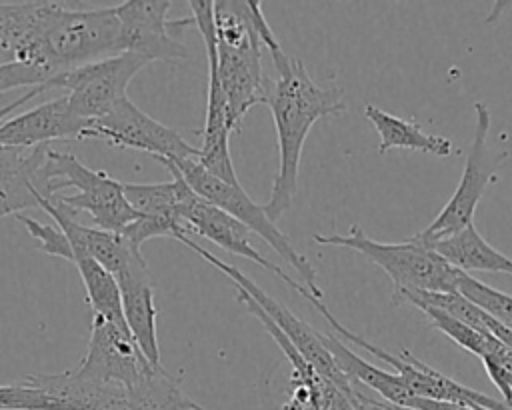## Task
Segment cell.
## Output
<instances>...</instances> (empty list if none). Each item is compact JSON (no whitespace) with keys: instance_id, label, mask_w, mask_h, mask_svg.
Instances as JSON below:
<instances>
[{"instance_id":"11","label":"cell","mask_w":512,"mask_h":410,"mask_svg":"<svg viewBox=\"0 0 512 410\" xmlns=\"http://www.w3.org/2000/svg\"><path fill=\"white\" fill-rule=\"evenodd\" d=\"M148 64L138 54L120 52L112 54L70 72L50 78L44 86L68 90L70 110L84 120H94L106 114L118 100L126 98L130 80Z\"/></svg>"},{"instance_id":"3","label":"cell","mask_w":512,"mask_h":410,"mask_svg":"<svg viewBox=\"0 0 512 410\" xmlns=\"http://www.w3.org/2000/svg\"><path fill=\"white\" fill-rule=\"evenodd\" d=\"M258 0L214 2L216 24V72L226 98L230 132H238L244 116L256 104L266 102L270 86L262 70V42Z\"/></svg>"},{"instance_id":"16","label":"cell","mask_w":512,"mask_h":410,"mask_svg":"<svg viewBox=\"0 0 512 410\" xmlns=\"http://www.w3.org/2000/svg\"><path fill=\"white\" fill-rule=\"evenodd\" d=\"M180 218L186 224L188 232H194V234L210 240L212 244L224 248L230 254L252 260L254 264L262 266L264 270L276 274L282 282H286L300 296L306 298L308 294H312L304 284L296 282L278 264H274L272 260H268L264 254H260L254 248V244L250 240V230L242 222H238L236 218H232L224 210L216 208L214 204L202 200L192 190L186 194V198L180 204Z\"/></svg>"},{"instance_id":"18","label":"cell","mask_w":512,"mask_h":410,"mask_svg":"<svg viewBox=\"0 0 512 410\" xmlns=\"http://www.w3.org/2000/svg\"><path fill=\"white\" fill-rule=\"evenodd\" d=\"M120 290V304L124 322L146 356L154 366L160 364V344L156 330V304H154V280L142 252H136L128 264L114 274Z\"/></svg>"},{"instance_id":"26","label":"cell","mask_w":512,"mask_h":410,"mask_svg":"<svg viewBox=\"0 0 512 410\" xmlns=\"http://www.w3.org/2000/svg\"><path fill=\"white\" fill-rule=\"evenodd\" d=\"M458 292L466 296L472 304H476L480 310H484L488 316L504 324L512 330V296L506 292H500L468 274H462L458 282Z\"/></svg>"},{"instance_id":"4","label":"cell","mask_w":512,"mask_h":410,"mask_svg":"<svg viewBox=\"0 0 512 410\" xmlns=\"http://www.w3.org/2000/svg\"><path fill=\"white\" fill-rule=\"evenodd\" d=\"M312 240L320 246H344L360 252L390 276L394 290L458 292L464 274L416 236L404 242H378L352 224L348 234H314Z\"/></svg>"},{"instance_id":"5","label":"cell","mask_w":512,"mask_h":410,"mask_svg":"<svg viewBox=\"0 0 512 410\" xmlns=\"http://www.w3.org/2000/svg\"><path fill=\"white\" fill-rule=\"evenodd\" d=\"M44 176L50 196L68 212H86L96 228L122 232L138 214L124 194V184L104 170H92L70 152L48 148Z\"/></svg>"},{"instance_id":"25","label":"cell","mask_w":512,"mask_h":410,"mask_svg":"<svg viewBox=\"0 0 512 410\" xmlns=\"http://www.w3.org/2000/svg\"><path fill=\"white\" fill-rule=\"evenodd\" d=\"M420 310L426 314V318L432 322L434 328L444 332L450 340H454L458 346H462L464 350L472 352L478 358H482L502 346V342L496 340L492 334L478 332V330L470 328L468 324L456 320L454 316H450L444 310H438V308H420Z\"/></svg>"},{"instance_id":"10","label":"cell","mask_w":512,"mask_h":410,"mask_svg":"<svg viewBox=\"0 0 512 410\" xmlns=\"http://www.w3.org/2000/svg\"><path fill=\"white\" fill-rule=\"evenodd\" d=\"M192 22L200 30L208 56V96H206V120L202 128V146L198 148L196 162L212 176L238 186L232 156H230V126L226 98L216 72V24L212 0H190Z\"/></svg>"},{"instance_id":"7","label":"cell","mask_w":512,"mask_h":410,"mask_svg":"<svg viewBox=\"0 0 512 410\" xmlns=\"http://www.w3.org/2000/svg\"><path fill=\"white\" fill-rule=\"evenodd\" d=\"M476 112V128L472 136V144L466 156V164L460 176V182L450 196V200L442 206L438 216L416 234L418 240L426 244H434L446 236L460 232L474 218L476 206L490 182L496 178V170L504 164L506 152H492L488 146L490 132V110L484 102H474Z\"/></svg>"},{"instance_id":"23","label":"cell","mask_w":512,"mask_h":410,"mask_svg":"<svg viewBox=\"0 0 512 410\" xmlns=\"http://www.w3.org/2000/svg\"><path fill=\"white\" fill-rule=\"evenodd\" d=\"M322 344L330 352L332 360L336 362L338 370L352 382V384H364L372 388L376 394H380L382 400H388L392 404L406 406V402L412 398L406 384L396 372H386L382 368H376L374 364L362 360L358 354H354L340 338L334 334H320Z\"/></svg>"},{"instance_id":"1","label":"cell","mask_w":512,"mask_h":410,"mask_svg":"<svg viewBox=\"0 0 512 410\" xmlns=\"http://www.w3.org/2000/svg\"><path fill=\"white\" fill-rule=\"evenodd\" d=\"M0 52L6 62L32 66L48 80L120 54L114 6L78 10L60 2H0Z\"/></svg>"},{"instance_id":"20","label":"cell","mask_w":512,"mask_h":410,"mask_svg":"<svg viewBox=\"0 0 512 410\" xmlns=\"http://www.w3.org/2000/svg\"><path fill=\"white\" fill-rule=\"evenodd\" d=\"M48 148H0V218L38 208V196L52 198L44 176Z\"/></svg>"},{"instance_id":"12","label":"cell","mask_w":512,"mask_h":410,"mask_svg":"<svg viewBox=\"0 0 512 410\" xmlns=\"http://www.w3.org/2000/svg\"><path fill=\"white\" fill-rule=\"evenodd\" d=\"M84 138L104 140L116 148H132L152 154L156 160H188L198 156L174 128L148 116L128 96L118 100L106 114L88 120Z\"/></svg>"},{"instance_id":"15","label":"cell","mask_w":512,"mask_h":410,"mask_svg":"<svg viewBox=\"0 0 512 410\" xmlns=\"http://www.w3.org/2000/svg\"><path fill=\"white\" fill-rule=\"evenodd\" d=\"M160 162L170 170L172 180L156 184H124L126 200L136 210L138 218L128 224L122 234L138 248L156 236L180 240L190 234L180 218V204L190 192V186L168 160Z\"/></svg>"},{"instance_id":"29","label":"cell","mask_w":512,"mask_h":410,"mask_svg":"<svg viewBox=\"0 0 512 410\" xmlns=\"http://www.w3.org/2000/svg\"><path fill=\"white\" fill-rule=\"evenodd\" d=\"M42 92H46V86H44V84L34 86V88H30L28 92H24L22 96H18L16 100H12V102L0 106V126H2L10 116H14V112H16L20 106H24L28 100H34V98H36L38 94H42Z\"/></svg>"},{"instance_id":"13","label":"cell","mask_w":512,"mask_h":410,"mask_svg":"<svg viewBox=\"0 0 512 410\" xmlns=\"http://www.w3.org/2000/svg\"><path fill=\"white\" fill-rule=\"evenodd\" d=\"M168 0H128L114 6L118 18V52H132L144 60H188V48L176 38L192 18L170 22Z\"/></svg>"},{"instance_id":"17","label":"cell","mask_w":512,"mask_h":410,"mask_svg":"<svg viewBox=\"0 0 512 410\" xmlns=\"http://www.w3.org/2000/svg\"><path fill=\"white\" fill-rule=\"evenodd\" d=\"M24 380L42 392V410H136L122 384L86 378L74 368L58 374H28Z\"/></svg>"},{"instance_id":"9","label":"cell","mask_w":512,"mask_h":410,"mask_svg":"<svg viewBox=\"0 0 512 410\" xmlns=\"http://www.w3.org/2000/svg\"><path fill=\"white\" fill-rule=\"evenodd\" d=\"M306 300L322 314V318L340 334L342 340H350L352 344L360 346L362 350H366L372 356L390 364L394 368V372L406 384L412 398H426V400H436V402H454V404H464V406L482 408V410H512L504 400L490 398L488 394L472 390V388L444 376L442 372H438V370L430 368L428 364L420 362L408 350H402V356H396V354H390V352L382 350L380 346L360 338L358 334L348 330L344 324H340L334 318V314L322 304V300H316L312 296L306 298Z\"/></svg>"},{"instance_id":"14","label":"cell","mask_w":512,"mask_h":410,"mask_svg":"<svg viewBox=\"0 0 512 410\" xmlns=\"http://www.w3.org/2000/svg\"><path fill=\"white\" fill-rule=\"evenodd\" d=\"M152 368L154 364L146 360L126 322L92 316L86 354L74 368L80 376L102 382H116L122 384L126 392H130L148 376Z\"/></svg>"},{"instance_id":"22","label":"cell","mask_w":512,"mask_h":410,"mask_svg":"<svg viewBox=\"0 0 512 410\" xmlns=\"http://www.w3.org/2000/svg\"><path fill=\"white\" fill-rule=\"evenodd\" d=\"M364 116L380 136L378 154H386L392 148H402V150H418V152L446 158L454 152V146L448 138L438 134H428L414 120L394 116L378 108L376 104L368 102L364 106Z\"/></svg>"},{"instance_id":"31","label":"cell","mask_w":512,"mask_h":410,"mask_svg":"<svg viewBox=\"0 0 512 410\" xmlns=\"http://www.w3.org/2000/svg\"><path fill=\"white\" fill-rule=\"evenodd\" d=\"M194 410H204V408H202V406H198V408H194Z\"/></svg>"},{"instance_id":"6","label":"cell","mask_w":512,"mask_h":410,"mask_svg":"<svg viewBox=\"0 0 512 410\" xmlns=\"http://www.w3.org/2000/svg\"><path fill=\"white\" fill-rule=\"evenodd\" d=\"M178 174L184 178V182L190 186V190L194 194H198L202 200L214 204L216 208L224 210L226 214H230L232 218H236L238 222H242L250 232H256L262 240H266V244L270 248H274L276 254H280L282 260H286L296 272L298 276L304 280V286L312 292V296L316 300H322L324 294L316 284V270L310 264V260H306V256H302L292 242L284 236V232L280 228H276V224L266 216L264 206L256 204L246 190L242 188V184L234 186L228 184L216 176H212L210 172H206L196 158H188V160H168Z\"/></svg>"},{"instance_id":"24","label":"cell","mask_w":512,"mask_h":410,"mask_svg":"<svg viewBox=\"0 0 512 410\" xmlns=\"http://www.w3.org/2000/svg\"><path fill=\"white\" fill-rule=\"evenodd\" d=\"M72 264L78 268L84 282L92 316H104L114 322H124L120 290L114 276L78 248H72Z\"/></svg>"},{"instance_id":"2","label":"cell","mask_w":512,"mask_h":410,"mask_svg":"<svg viewBox=\"0 0 512 410\" xmlns=\"http://www.w3.org/2000/svg\"><path fill=\"white\" fill-rule=\"evenodd\" d=\"M266 50L278 72V80L272 82L264 104H268L276 126L280 166L264 212L276 222L292 206L296 196L298 168L308 132L320 118L346 112V102L338 86H318L308 76L304 62L288 56L280 42L270 44Z\"/></svg>"},{"instance_id":"30","label":"cell","mask_w":512,"mask_h":410,"mask_svg":"<svg viewBox=\"0 0 512 410\" xmlns=\"http://www.w3.org/2000/svg\"><path fill=\"white\" fill-rule=\"evenodd\" d=\"M408 408L414 410H482V408H470L464 404H454V402H436V400H426V398H410L406 402Z\"/></svg>"},{"instance_id":"19","label":"cell","mask_w":512,"mask_h":410,"mask_svg":"<svg viewBox=\"0 0 512 410\" xmlns=\"http://www.w3.org/2000/svg\"><path fill=\"white\" fill-rule=\"evenodd\" d=\"M88 120L78 118L68 98H54L36 108L10 116L0 126V148H34L48 146L52 140L84 138Z\"/></svg>"},{"instance_id":"21","label":"cell","mask_w":512,"mask_h":410,"mask_svg":"<svg viewBox=\"0 0 512 410\" xmlns=\"http://www.w3.org/2000/svg\"><path fill=\"white\" fill-rule=\"evenodd\" d=\"M448 264L468 274L476 272H496L512 276V258L496 250L484 236L476 230L474 222L464 226L460 232L446 236L430 244Z\"/></svg>"},{"instance_id":"27","label":"cell","mask_w":512,"mask_h":410,"mask_svg":"<svg viewBox=\"0 0 512 410\" xmlns=\"http://www.w3.org/2000/svg\"><path fill=\"white\" fill-rule=\"evenodd\" d=\"M18 222H22L28 230V234L38 242V250H42L44 254L50 256H58L64 258L68 262H72V246L68 242V238L64 236V232L58 226L52 224H42L36 218H30L26 214H18L16 216Z\"/></svg>"},{"instance_id":"8","label":"cell","mask_w":512,"mask_h":410,"mask_svg":"<svg viewBox=\"0 0 512 410\" xmlns=\"http://www.w3.org/2000/svg\"><path fill=\"white\" fill-rule=\"evenodd\" d=\"M178 242L186 244L190 250H194L200 258H204L210 266H214L216 270H220L224 276H228L232 280V284L240 290H244L260 308L262 312L278 326V330L296 346V350L314 366V370L324 376L326 380H330L332 384H336L344 394H348L350 398L354 396V384L338 370L336 362L332 360L330 352L326 350V346L322 344L320 332H316L310 324H306L300 316H296L290 308H286L282 302H278L276 298H272L268 292H264L254 280H250L242 270H238L236 266L220 260L218 256H214L212 252H208L206 248H202L200 244H196L190 236H182Z\"/></svg>"},{"instance_id":"32","label":"cell","mask_w":512,"mask_h":410,"mask_svg":"<svg viewBox=\"0 0 512 410\" xmlns=\"http://www.w3.org/2000/svg\"><path fill=\"white\" fill-rule=\"evenodd\" d=\"M510 406H512V404H510Z\"/></svg>"},{"instance_id":"28","label":"cell","mask_w":512,"mask_h":410,"mask_svg":"<svg viewBox=\"0 0 512 410\" xmlns=\"http://www.w3.org/2000/svg\"><path fill=\"white\" fill-rule=\"evenodd\" d=\"M48 78L32 68V66H26V64H20V62H0V94L2 92H8L12 88H18V86H40V84H46Z\"/></svg>"}]
</instances>
